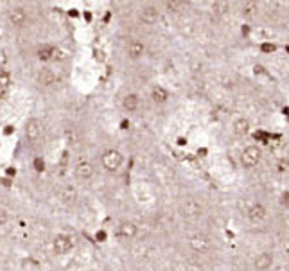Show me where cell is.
<instances>
[{
  "label": "cell",
  "mask_w": 289,
  "mask_h": 271,
  "mask_svg": "<svg viewBox=\"0 0 289 271\" xmlns=\"http://www.w3.org/2000/svg\"><path fill=\"white\" fill-rule=\"evenodd\" d=\"M151 99L155 102H158V104H164V102H167V99H169V90L164 88V86H160V85L153 86Z\"/></svg>",
  "instance_id": "obj_16"
},
{
  "label": "cell",
  "mask_w": 289,
  "mask_h": 271,
  "mask_svg": "<svg viewBox=\"0 0 289 271\" xmlns=\"http://www.w3.org/2000/svg\"><path fill=\"white\" fill-rule=\"evenodd\" d=\"M74 174H76V178L81 180V182H88V180L94 178L95 174V167L90 164L88 160H81L79 164L76 165V169H74Z\"/></svg>",
  "instance_id": "obj_6"
},
{
  "label": "cell",
  "mask_w": 289,
  "mask_h": 271,
  "mask_svg": "<svg viewBox=\"0 0 289 271\" xmlns=\"http://www.w3.org/2000/svg\"><path fill=\"white\" fill-rule=\"evenodd\" d=\"M25 138H27V142H38L41 137V122L38 119H31V120H27V124H25Z\"/></svg>",
  "instance_id": "obj_7"
},
{
  "label": "cell",
  "mask_w": 289,
  "mask_h": 271,
  "mask_svg": "<svg viewBox=\"0 0 289 271\" xmlns=\"http://www.w3.org/2000/svg\"><path fill=\"white\" fill-rule=\"evenodd\" d=\"M254 266H255V270L257 271H268L270 268L273 266V254H270V252L259 254L257 259H255Z\"/></svg>",
  "instance_id": "obj_14"
},
{
  "label": "cell",
  "mask_w": 289,
  "mask_h": 271,
  "mask_svg": "<svg viewBox=\"0 0 289 271\" xmlns=\"http://www.w3.org/2000/svg\"><path fill=\"white\" fill-rule=\"evenodd\" d=\"M54 56H56V49L50 45H43L38 49V59L40 61H50V59H54Z\"/></svg>",
  "instance_id": "obj_18"
},
{
  "label": "cell",
  "mask_w": 289,
  "mask_h": 271,
  "mask_svg": "<svg viewBox=\"0 0 289 271\" xmlns=\"http://www.w3.org/2000/svg\"><path fill=\"white\" fill-rule=\"evenodd\" d=\"M101 162H102V167H104V169L113 173V171L120 169V165L124 162V156H122L120 151H117V149H108V151L102 153Z\"/></svg>",
  "instance_id": "obj_1"
},
{
  "label": "cell",
  "mask_w": 289,
  "mask_h": 271,
  "mask_svg": "<svg viewBox=\"0 0 289 271\" xmlns=\"http://www.w3.org/2000/svg\"><path fill=\"white\" fill-rule=\"evenodd\" d=\"M248 218H250V221L252 223H261V221H264L266 219V207L264 205H261V203H254L252 207L248 209Z\"/></svg>",
  "instance_id": "obj_13"
},
{
  "label": "cell",
  "mask_w": 289,
  "mask_h": 271,
  "mask_svg": "<svg viewBox=\"0 0 289 271\" xmlns=\"http://www.w3.org/2000/svg\"><path fill=\"white\" fill-rule=\"evenodd\" d=\"M36 83L43 88H49L56 83V74H54L50 68H41L38 74H36Z\"/></svg>",
  "instance_id": "obj_12"
},
{
  "label": "cell",
  "mask_w": 289,
  "mask_h": 271,
  "mask_svg": "<svg viewBox=\"0 0 289 271\" xmlns=\"http://www.w3.org/2000/svg\"><path fill=\"white\" fill-rule=\"evenodd\" d=\"M29 20V14L23 7H11L7 11V22L13 27H23Z\"/></svg>",
  "instance_id": "obj_5"
},
{
  "label": "cell",
  "mask_w": 289,
  "mask_h": 271,
  "mask_svg": "<svg viewBox=\"0 0 289 271\" xmlns=\"http://www.w3.org/2000/svg\"><path fill=\"white\" fill-rule=\"evenodd\" d=\"M250 120L248 119H237L236 122H234V131H236V135H239V137H245V135H248L250 131Z\"/></svg>",
  "instance_id": "obj_17"
},
{
  "label": "cell",
  "mask_w": 289,
  "mask_h": 271,
  "mask_svg": "<svg viewBox=\"0 0 289 271\" xmlns=\"http://www.w3.org/2000/svg\"><path fill=\"white\" fill-rule=\"evenodd\" d=\"M165 7L173 11V13H180L183 7V2H178V0H171V2H165Z\"/></svg>",
  "instance_id": "obj_22"
},
{
  "label": "cell",
  "mask_w": 289,
  "mask_h": 271,
  "mask_svg": "<svg viewBox=\"0 0 289 271\" xmlns=\"http://www.w3.org/2000/svg\"><path fill=\"white\" fill-rule=\"evenodd\" d=\"M261 162V149L257 146H248L245 147V151L241 155V164L245 167H255V165Z\"/></svg>",
  "instance_id": "obj_4"
},
{
  "label": "cell",
  "mask_w": 289,
  "mask_h": 271,
  "mask_svg": "<svg viewBox=\"0 0 289 271\" xmlns=\"http://www.w3.org/2000/svg\"><path fill=\"white\" fill-rule=\"evenodd\" d=\"M34 169L38 171V173H41V171L45 169V162L41 160V158H36L34 160Z\"/></svg>",
  "instance_id": "obj_26"
},
{
  "label": "cell",
  "mask_w": 289,
  "mask_h": 271,
  "mask_svg": "<svg viewBox=\"0 0 289 271\" xmlns=\"http://www.w3.org/2000/svg\"><path fill=\"white\" fill-rule=\"evenodd\" d=\"M9 86H11V76H9V72L2 70L0 72V92H5Z\"/></svg>",
  "instance_id": "obj_19"
},
{
  "label": "cell",
  "mask_w": 289,
  "mask_h": 271,
  "mask_svg": "<svg viewBox=\"0 0 289 271\" xmlns=\"http://www.w3.org/2000/svg\"><path fill=\"white\" fill-rule=\"evenodd\" d=\"M61 198L65 201H76V198H77L76 189H74V187H65L61 191Z\"/></svg>",
  "instance_id": "obj_20"
},
{
  "label": "cell",
  "mask_w": 289,
  "mask_h": 271,
  "mask_svg": "<svg viewBox=\"0 0 289 271\" xmlns=\"http://www.w3.org/2000/svg\"><path fill=\"white\" fill-rule=\"evenodd\" d=\"M122 106H124L126 111L133 113V111H137L138 106H140V99H138L137 93H128V95L122 99Z\"/></svg>",
  "instance_id": "obj_15"
},
{
  "label": "cell",
  "mask_w": 289,
  "mask_h": 271,
  "mask_svg": "<svg viewBox=\"0 0 289 271\" xmlns=\"http://www.w3.org/2000/svg\"><path fill=\"white\" fill-rule=\"evenodd\" d=\"M189 245H191V248L194 250V252H198V254H203V252H209L210 250V239L205 234H196V236L191 237V241H189Z\"/></svg>",
  "instance_id": "obj_9"
},
{
  "label": "cell",
  "mask_w": 289,
  "mask_h": 271,
  "mask_svg": "<svg viewBox=\"0 0 289 271\" xmlns=\"http://www.w3.org/2000/svg\"><path fill=\"white\" fill-rule=\"evenodd\" d=\"M281 205L282 207H286V209H289V191H286L281 194Z\"/></svg>",
  "instance_id": "obj_24"
},
{
  "label": "cell",
  "mask_w": 289,
  "mask_h": 271,
  "mask_svg": "<svg viewBox=\"0 0 289 271\" xmlns=\"http://www.w3.org/2000/svg\"><path fill=\"white\" fill-rule=\"evenodd\" d=\"M126 54L129 59H140L146 54V45L140 40H131L126 45Z\"/></svg>",
  "instance_id": "obj_10"
},
{
  "label": "cell",
  "mask_w": 289,
  "mask_h": 271,
  "mask_svg": "<svg viewBox=\"0 0 289 271\" xmlns=\"http://www.w3.org/2000/svg\"><path fill=\"white\" fill-rule=\"evenodd\" d=\"M72 246H74V243H72V237L68 236H56L52 241V250L56 255H65L68 254L72 250Z\"/></svg>",
  "instance_id": "obj_8"
},
{
  "label": "cell",
  "mask_w": 289,
  "mask_h": 271,
  "mask_svg": "<svg viewBox=\"0 0 289 271\" xmlns=\"http://www.w3.org/2000/svg\"><path fill=\"white\" fill-rule=\"evenodd\" d=\"M138 18H140V22H142L144 25H155V23L158 22V18H160V11H158L156 5L147 4V5H144V7L140 9Z\"/></svg>",
  "instance_id": "obj_3"
},
{
  "label": "cell",
  "mask_w": 289,
  "mask_h": 271,
  "mask_svg": "<svg viewBox=\"0 0 289 271\" xmlns=\"http://www.w3.org/2000/svg\"><path fill=\"white\" fill-rule=\"evenodd\" d=\"M7 221H9V212L4 207H0V227H4Z\"/></svg>",
  "instance_id": "obj_23"
},
{
  "label": "cell",
  "mask_w": 289,
  "mask_h": 271,
  "mask_svg": "<svg viewBox=\"0 0 289 271\" xmlns=\"http://www.w3.org/2000/svg\"><path fill=\"white\" fill-rule=\"evenodd\" d=\"M257 4H254V2H246L245 5H243V13L246 14V16H254V14H257Z\"/></svg>",
  "instance_id": "obj_21"
},
{
  "label": "cell",
  "mask_w": 289,
  "mask_h": 271,
  "mask_svg": "<svg viewBox=\"0 0 289 271\" xmlns=\"http://www.w3.org/2000/svg\"><path fill=\"white\" fill-rule=\"evenodd\" d=\"M212 9H216V13H225V11L228 9V5L223 4V2H218V4L212 5Z\"/></svg>",
  "instance_id": "obj_25"
},
{
  "label": "cell",
  "mask_w": 289,
  "mask_h": 271,
  "mask_svg": "<svg viewBox=\"0 0 289 271\" xmlns=\"http://www.w3.org/2000/svg\"><path fill=\"white\" fill-rule=\"evenodd\" d=\"M182 214H183V218H187V219H191V221H194V219H198L201 214H203V207H201V203L198 200L189 198V200L183 201Z\"/></svg>",
  "instance_id": "obj_2"
},
{
  "label": "cell",
  "mask_w": 289,
  "mask_h": 271,
  "mask_svg": "<svg viewBox=\"0 0 289 271\" xmlns=\"http://www.w3.org/2000/svg\"><path fill=\"white\" fill-rule=\"evenodd\" d=\"M138 234V227L131 221H124L120 223L119 228H117V236L122 237V239H133Z\"/></svg>",
  "instance_id": "obj_11"
}]
</instances>
